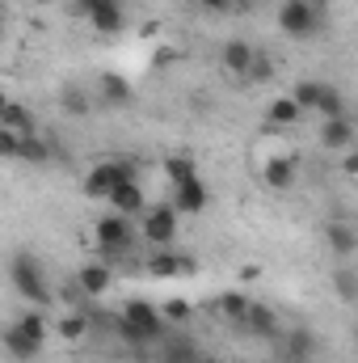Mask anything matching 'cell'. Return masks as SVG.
I'll return each instance as SVG.
<instances>
[{
    "label": "cell",
    "instance_id": "obj_14",
    "mask_svg": "<svg viewBox=\"0 0 358 363\" xmlns=\"http://www.w3.org/2000/svg\"><path fill=\"white\" fill-rule=\"evenodd\" d=\"M97 101H101V106H131V101H135V89H131L127 77L101 72V81H97Z\"/></svg>",
    "mask_w": 358,
    "mask_h": 363
},
{
    "label": "cell",
    "instance_id": "obj_7",
    "mask_svg": "<svg viewBox=\"0 0 358 363\" xmlns=\"http://www.w3.org/2000/svg\"><path fill=\"white\" fill-rule=\"evenodd\" d=\"M76 13L89 17V26L97 34H122L127 26V13H122V0H76Z\"/></svg>",
    "mask_w": 358,
    "mask_h": 363
},
{
    "label": "cell",
    "instance_id": "obj_29",
    "mask_svg": "<svg viewBox=\"0 0 358 363\" xmlns=\"http://www.w3.org/2000/svg\"><path fill=\"white\" fill-rule=\"evenodd\" d=\"M316 114H321V118H346V97L333 89V85H325V89H321V106H316Z\"/></svg>",
    "mask_w": 358,
    "mask_h": 363
},
{
    "label": "cell",
    "instance_id": "obj_23",
    "mask_svg": "<svg viewBox=\"0 0 358 363\" xmlns=\"http://www.w3.org/2000/svg\"><path fill=\"white\" fill-rule=\"evenodd\" d=\"M249 308H253V300H245L241 291H224V296H219L224 321H232V325H241V330H245V321H249Z\"/></svg>",
    "mask_w": 358,
    "mask_h": 363
},
{
    "label": "cell",
    "instance_id": "obj_37",
    "mask_svg": "<svg viewBox=\"0 0 358 363\" xmlns=\"http://www.w3.org/2000/svg\"><path fill=\"white\" fill-rule=\"evenodd\" d=\"M354 351H358V325H354Z\"/></svg>",
    "mask_w": 358,
    "mask_h": 363
},
{
    "label": "cell",
    "instance_id": "obj_13",
    "mask_svg": "<svg viewBox=\"0 0 358 363\" xmlns=\"http://www.w3.org/2000/svg\"><path fill=\"white\" fill-rule=\"evenodd\" d=\"M110 283H114V271H110V262H89V267H81L76 271V287H81V296H105L110 291Z\"/></svg>",
    "mask_w": 358,
    "mask_h": 363
},
{
    "label": "cell",
    "instance_id": "obj_3",
    "mask_svg": "<svg viewBox=\"0 0 358 363\" xmlns=\"http://www.w3.org/2000/svg\"><path fill=\"white\" fill-rule=\"evenodd\" d=\"M8 283H13V291H17L21 300H30L34 308H47V304L55 300L51 287H47L42 262H38L30 250H17V254H13V262H8Z\"/></svg>",
    "mask_w": 358,
    "mask_h": 363
},
{
    "label": "cell",
    "instance_id": "obj_32",
    "mask_svg": "<svg viewBox=\"0 0 358 363\" xmlns=\"http://www.w3.org/2000/svg\"><path fill=\"white\" fill-rule=\"evenodd\" d=\"M21 140H25V135L0 127V157H4V161H21Z\"/></svg>",
    "mask_w": 358,
    "mask_h": 363
},
{
    "label": "cell",
    "instance_id": "obj_39",
    "mask_svg": "<svg viewBox=\"0 0 358 363\" xmlns=\"http://www.w3.org/2000/svg\"><path fill=\"white\" fill-rule=\"evenodd\" d=\"M34 4H51V0H34Z\"/></svg>",
    "mask_w": 358,
    "mask_h": 363
},
{
    "label": "cell",
    "instance_id": "obj_11",
    "mask_svg": "<svg viewBox=\"0 0 358 363\" xmlns=\"http://www.w3.org/2000/svg\"><path fill=\"white\" fill-rule=\"evenodd\" d=\"M169 203L178 207L181 216H202L207 203H211V190H207V182L202 178H194V182H185V186H173Z\"/></svg>",
    "mask_w": 358,
    "mask_h": 363
},
{
    "label": "cell",
    "instance_id": "obj_15",
    "mask_svg": "<svg viewBox=\"0 0 358 363\" xmlns=\"http://www.w3.org/2000/svg\"><path fill=\"white\" fill-rule=\"evenodd\" d=\"M4 351H8V359L13 363H30V359H38V351H42V342L38 338H30L17 321L4 330Z\"/></svg>",
    "mask_w": 358,
    "mask_h": 363
},
{
    "label": "cell",
    "instance_id": "obj_2",
    "mask_svg": "<svg viewBox=\"0 0 358 363\" xmlns=\"http://www.w3.org/2000/svg\"><path fill=\"white\" fill-rule=\"evenodd\" d=\"M325 13H329L325 0H282L278 4V30L295 43H308L325 30Z\"/></svg>",
    "mask_w": 358,
    "mask_h": 363
},
{
    "label": "cell",
    "instance_id": "obj_28",
    "mask_svg": "<svg viewBox=\"0 0 358 363\" xmlns=\"http://www.w3.org/2000/svg\"><path fill=\"white\" fill-rule=\"evenodd\" d=\"M17 325H21L30 338H38V342L47 347V308H25V313L17 317Z\"/></svg>",
    "mask_w": 358,
    "mask_h": 363
},
{
    "label": "cell",
    "instance_id": "obj_10",
    "mask_svg": "<svg viewBox=\"0 0 358 363\" xmlns=\"http://www.w3.org/2000/svg\"><path fill=\"white\" fill-rule=\"evenodd\" d=\"M325 241H329L333 258H342V262L358 254V228L346 220V216H333V220L325 224Z\"/></svg>",
    "mask_w": 358,
    "mask_h": 363
},
{
    "label": "cell",
    "instance_id": "obj_34",
    "mask_svg": "<svg viewBox=\"0 0 358 363\" xmlns=\"http://www.w3.org/2000/svg\"><path fill=\"white\" fill-rule=\"evenodd\" d=\"M161 308H165L169 325H185V321H190V313H194V308H190V300H178V296H173L169 304H161Z\"/></svg>",
    "mask_w": 358,
    "mask_h": 363
},
{
    "label": "cell",
    "instance_id": "obj_27",
    "mask_svg": "<svg viewBox=\"0 0 358 363\" xmlns=\"http://www.w3.org/2000/svg\"><path fill=\"white\" fill-rule=\"evenodd\" d=\"M321 89H325V81H295L291 97L304 106V114H316V106H321Z\"/></svg>",
    "mask_w": 358,
    "mask_h": 363
},
{
    "label": "cell",
    "instance_id": "obj_35",
    "mask_svg": "<svg viewBox=\"0 0 358 363\" xmlns=\"http://www.w3.org/2000/svg\"><path fill=\"white\" fill-rule=\"evenodd\" d=\"M342 174H350V178H358V144L350 148V152H342Z\"/></svg>",
    "mask_w": 358,
    "mask_h": 363
},
{
    "label": "cell",
    "instance_id": "obj_6",
    "mask_svg": "<svg viewBox=\"0 0 358 363\" xmlns=\"http://www.w3.org/2000/svg\"><path fill=\"white\" fill-rule=\"evenodd\" d=\"M178 207L173 203H156V207H148L144 216H139V237L148 241V245H156V250H173V241H178Z\"/></svg>",
    "mask_w": 358,
    "mask_h": 363
},
{
    "label": "cell",
    "instance_id": "obj_8",
    "mask_svg": "<svg viewBox=\"0 0 358 363\" xmlns=\"http://www.w3.org/2000/svg\"><path fill=\"white\" fill-rule=\"evenodd\" d=\"M316 334L312 330H304V325H295V330H287L282 338H278V355L282 363H312L316 359Z\"/></svg>",
    "mask_w": 358,
    "mask_h": 363
},
{
    "label": "cell",
    "instance_id": "obj_24",
    "mask_svg": "<svg viewBox=\"0 0 358 363\" xmlns=\"http://www.w3.org/2000/svg\"><path fill=\"white\" fill-rule=\"evenodd\" d=\"M148 274H152V279H178V274H185L181 271V254H173V250H152Z\"/></svg>",
    "mask_w": 358,
    "mask_h": 363
},
{
    "label": "cell",
    "instance_id": "obj_30",
    "mask_svg": "<svg viewBox=\"0 0 358 363\" xmlns=\"http://www.w3.org/2000/svg\"><path fill=\"white\" fill-rule=\"evenodd\" d=\"M59 101H64V110L72 114V118H89V97H85V89H76V85H64V93H59Z\"/></svg>",
    "mask_w": 358,
    "mask_h": 363
},
{
    "label": "cell",
    "instance_id": "obj_19",
    "mask_svg": "<svg viewBox=\"0 0 358 363\" xmlns=\"http://www.w3.org/2000/svg\"><path fill=\"white\" fill-rule=\"evenodd\" d=\"M262 182L270 190H291L295 186V161L291 157H270L266 169H262Z\"/></svg>",
    "mask_w": 358,
    "mask_h": 363
},
{
    "label": "cell",
    "instance_id": "obj_17",
    "mask_svg": "<svg viewBox=\"0 0 358 363\" xmlns=\"http://www.w3.org/2000/svg\"><path fill=\"white\" fill-rule=\"evenodd\" d=\"M89 325H93L89 308H68V313L55 321V330H59V338H64V342H81V338L89 334Z\"/></svg>",
    "mask_w": 358,
    "mask_h": 363
},
{
    "label": "cell",
    "instance_id": "obj_18",
    "mask_svg": "<svg viewBox=\"0 0 358 363\" xmlns=\"http://www.w3.org/2000/svg\"><path fill=\"white\" fill-rule=\"evenodd\" d=\"M299 118H304V106H299L291 93H287V97H274V101L266 106V123L270 127H295Z\"/></svg>",
    "mask_w": 358,
    "mask_h": 363
},
{
    "label": "cell",
    "instance_id": "obj_33",
    "mask_svg": "<svg viewBox=\"0 0 358 363\" xmlns=\"http://www.w3.org/2000/svg\"><path fill=\"white\" fill-rule=\"evenodd\" d=\"M274 81V60L258 51V60H253V68H249V85H270Z\"/></svg>",
    "mask_w": 358,
    "mask_h": 363
},
{
    "label": "cell",
    "instance_id": "obj_26",
    "mask_svg": "<svg viewBox=\"0 0 358 363\" xmlns=\"http://www.w3.org/2000/svg\"><path fill=\"white\" fill-rule=\"evenodd\" d=\"M51 157H55V152H51V144H47V140H42L38 131L21 140V161H30V165H47Z\"/></svg>",
    "mask_w": 358,
    "mask_h": 363
},
{
    "label": "cell",
    "instance_id": "obj_9",
    "mask_svg": "<svg viewBox=\"0 0 358 363\" xmlns=\"http://www.w3.org/2000/svg\"><path fill=\"white\" fill-rule=\"evenodd\" d=\"M358 144V123L346 114V118H321V148L329 152H350Z\"/></svg>",
    "mask_w": 358,
    "mask_h": 363
},
{
    "label": "cell",
    "instance_id": "obj_4",
    "mask_svg": "<svg viewBox=\"0 0 358 363\" xmlns=\"http://www.w3.org/2000/svg\"><path fill=\"white\" fill-rule=\"evenodd\" d=\"M131 178H135V165H131V161H97L89 174H85L81 190H85V199H105V203H110L114 190Z\"/></svg>",
    "mask_w": 358,
    "mask_h": 363
},
{
    "label": "cell",
    "instance_id": "obj_36",
    "mask_svg": "<svg viewBox=\"0 0 358 363\" xmlns=\"http://www.w3.org/2000/svg\"><path fill=\"white\" fill-rule=\"evenodd\" d=\"M194 4H202L207 13H228L232 9V0H194Z\"/></svg>",
    "mask_w": 358,
    "mask_h": 363
},
{
    "label": "cell",
    "instance_id": "obj_16",
    "mask_svg": "<svg viewBox=\"0 0 358 363\" xmlns=\"http://www.w3.org/2000/svg\"><path fill=\"white\" fill-rule=\"evenodd\" d=\"M110 207L118 211V216H144L148 211V199H144V186L131 178V182H122L118 190H114V199H110Z\"/></svg>",
    "mask_w": 358,
    "mask_h": 363
},
{
    "label": "cell",
    "instance_id": "obj_21",
    "mask_svg": "<svg viewBox=\"0 0 358 363\" xmlns=\"http://www.w3.org/2000/svg\"><path fill=\"white\" fill-rule=\"evenodd\" d=\"M245 330H249L253 338H278V313L266 308V304H253V308H249Z\"/></svg>",
    "mask_w": 358,
    "mask_h": 363
},
{
    "label": "cell",
    "instance_id": "obj_5",
    "mask_svg": "<svg viewBox=\"0 0 358 363\" xmlns=\"http://www.w3.org/2000/svg\"><path fill=\"white\" fill-rule=\"evenodd\" d=\"M93 237H97V250L105 258H122L135 245V224H131V216H118V211L114 216H97Z\"/></svg>",
    "mask_w": 358,
    "mask_h": 363
},
{
    "label": "cell",
    "instance_id": "obj_25",
    "mask_svg": "<svg viewBox=\"0 0 358 363\" xmlns=\"http://www.w3.org/2000/svg\"><path fill=\"white\" fill-rule=\"evenodd\" d=\"M161 359L165 363H202V351L194 347V338L181 334V338H169V342H165V355H161Z\"/></svg>",
    "mask_w": 358,
    "mask_h": 363
},
{
    "label": "cell",
    "instance_id": "obj_31",
    "mask_svg": "<svg viewBox=\"0 0 358 363\" xmlns=\"http://www.w3.org/2000/svg\"><path fill=\"white\" fill-rule=\"evenodd\" d=\"M333 291H337L346 304H354V300H358V271H350V267H337V271H333Z\"/></svg>",
    "mask_w": 358,
    "mask_h": 363
},
{
    "label": "cell",
    "instance_id": "obj_22",
    "mask_svg": "<svg viewBox=\"0 0 358 363\" xmlns=\"http://www.w3.org/2000/svg\"><path fill=\"white\" fill-rule=\"evenodd\" d=\"M165 178H169V190H173V186H185V182L202 178V174H198L194 157H185V152H173V157H165Z\"/></svg>",
    "mask_w": 358,
    "mask_h": 363
},
{
    "label": "cell",
    "instance_id": "obj_20",
    "mask_svg": "<svg viewBox=\"0 0 358 363\" xmlns=\"http://www.w3.org/2000/svg\"><path fill=\"white\" fill-rule=\"evenodd\" d=\"M0 127L17 131V135H34V114L21 106V101H4L0 106Z\"/></svg>",
    "mask_w": 358,
    "mask_h": 363
},
{
    "label": "cell",
    "instance_id": "obj_1",
    "mask_svg": "<svg viewBox=\"0 0 358 363\" xmlns=\"http://www.w3.org/2000/svg\"><path fill=\"white\" fill-rule=\"evenodd\" d=\"M114 330H118V338H122L127 347L144 351L148 342H161V338H165L169 317H165V308H156V304H148V300H127L122 313H114Z\"/></svg>",
    "mask_w": 358,
    "mask_h": 363
},
{
    "label": "cell",
    "instance_id": "obj_12",
    "mask_svg": "<svg viewBox=\"0 0 358 363\" xmlns=\"http://www.w3.org/2000/svg\"><path fill=\"white\" fill-rule=\"evenodd\" d=\"M224 68L232 72V77H241V81H249V68H253V60H258V47L249 43V38H228L224 43Z\"/></svg>",
    "mask_w": 358,
    "mask_h": 363
},
{
    "label": "cell",
    "instance_id": "obj_38",
    "mask_svg": "<svg viewBox=\"0 0 358 363\" xmlns=\"http://www.w3.org/2000/svg\"><path fill=\"white\" fill-rule=\"evenodd\" d=\"M202 363H219V359H207V355H202Z\"/></svg>",
    "mask_w": 358,
    "mask_h": 363
}]
</instances>
